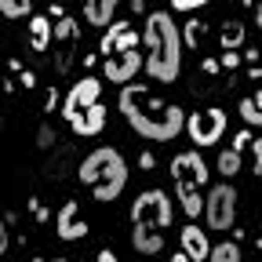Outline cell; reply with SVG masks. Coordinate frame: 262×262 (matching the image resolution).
Instances as JSON below:
<instances>
[{
  "label": "cell",
  "mask_w": 262,
  "mask_h": 262,
  "mask_svg": "<svg viewBox=\"0 0 262 262\" xmlns=\"http://www.w3.org/2000/svg\"><path fill=\"white\" fill-rule=\"evenodd\" d=\"M29 211H33V219H37V222H44V219H51V211L37 201V196H29Z\"/></svg>",
  "instance_id": "obj_29"
},
{
  "label": "cell",
  "mask_w": 262,
  "mask_h": 262,
  "mask_svg": "<svg viewBox=\"0 0 262 262\" xmlns=\"http://www.w3.org/2000/svg\"><path fill=\"white\" fill-rule=\"evenodd\" d=\"M70 160H73V146H62V149H55V157L44 164V175H48V179H62L66 171H70Z\"/></svg>",
  "instance_id": "obj_19"
},
{
  "label": "cell",
  "mask_w": 262,
  "mask_h": 262,
  "mask_svg": "<svg viewBox=\"0 0 262 262\" xmlns=\"http://www.w3.org/2000/svg\"><path fill=\"white\" fill-rule=\"evenodd\" d=\"M135 44H139V33H135V26L120 18V22H110V26H106L98 51H102V55H113V51H127V48H135Z\"/></svg>",
  "instance_id": "obj_11"
},
{
  "label": "cell",
  "mask_w": 262,
  "mask_h": 262,
  "mask_svg": "<svg viewBox=\"0 0 262 262\" xmlns=\"http://www.w3.org/2000/svg\"><path fill=\"white\" fill-rule=\"evenodd\" d=\"M4 251H8V222L0 219V255H4Z\"/></svg>",
  "instance_id": "obj_36"
},
{
  "label": "cell",
  "mask_w": 262,
  "mask_h": 262,
  "mask_svg": "<svg viewBox=\"0 0 262 262\" xmlns=\"http://www.w3.org/2000/svg\"><path fill=\"white\" fill-rule=\"evenodd\" d=\"M139 168H142V171H153V168H157V157H153L149 149H146V153H139Z\"/></svg>",
  "instance_id": "obj_33"
},
{
  "label": "cell",
  "mask_w": 262,
  "mask_h": 262,
  "mask_svg": "<svg viewBox=\"0 0 262 262\" xmlns=\"http://www.w3.org/2000/svg\"><path fill=\"white\" fill-rule=\"evenodd\" d=\"M204 4H211V0H171L175 11H196V8H204Z\"/></svg>",
  "instance_id": "obj_28"
},
{
  "label": "cell",
  "mask_w": 262,
  "mask_h": 262,
  "mask_svg": "<svg viewBox=\"0 0 262 262\" xmlns=\"http://www.w3.org/2000/svg\"><path fill=\"white\" fill-rule=\"evenodd\" d=\"M70 66H73V55H70V51H62V55L55 58V70H58V77H66V73H70Z\"/></svg>",
  "instance_id": "obj_31"
},
{
  "label": "cell",
  "mask_w": 262,
  "mask_h": 262,
  "mask_svg": "<svg viewBox=\"0 0 262 262\" xmlns=\"http://www.w3.org/2000/svg\"><path fill=\"white\" fill-rule=\"evenodd\" d=\"M204 262H241V244L237 241H222V244H211L208 258Z\"/></svg>",
  "instance_id": "obj_22"
},
{
  "label": "cell",
  "mask_w": 262,
  "mask_h": 262,
  "mask_svg": "<svg viewBox=\"0 0 262 262\" xmlns=\"http://www.w3.org/2000/svg\"><path fill=\"white\" fill-rule=\"evenodd\" d=\"M51 4H62V0H51Z\"/></svg>",
  "instance_id": "obj_42"
},
{
  "label": "cell",
  "mask_w": 262,
  "mask_h": 262,
  "mask_svg": "<svg viewBox=\"0 0 262 262\" xmlns=\"http://www.w3.org/2000/svg\"><path fill=\"white\" fill-rule=\"evenodd\" d=\"M58 110H62V120L70 124L80 139H91L106 127V106L102 102H88V106H62L58 102Z\"/></svg>",
  "instance_id": "obj_7"
},
{
  "label": "cell",
  "mask_w": 262,
  "mask_h": 262,
  "mask_svg": "<svg viewBox=\"0 0 262 262\" xmlns=\"http://www.w3.org/2000/svg\"><path fill=\"white\" fill-rule=\"evenodd\" d=\"M241 160H244V157H241L237 149H222V153H219V175L233 179V175L241 171Z\"/></svg>",
  "instance_id": "obj_24"
},
{
  "label": "cell",
  "mask_w": 262,
  "mask_h": 262,
  "mask_svg": "<svg viewBox=\"0 0 262 262\" xmlns=\"http://www.w3.org/2000/svg\"><path fill=\"white\" fill-rule=\"evenodd\" d=\"M171 262H189V258H186L182 251H175V255H171Z\"/></svg>",
  "instance_id": "obj_40"
},
{
  "label": "cell",
  "mask_w": 262,
  "mask_h": 262,
  "mask_svg": "<svg viewBox=\"0 0 262 262\" xmlns=\"http://www.w3.org/2000/svg\"><path fill=\"white\" fill-rule=\"evenodd\" d=\"M146 55H142V73L157 84H175L182 73V37H179V26L168 11H153L146 15L142 26V37Z\"/></svg>",
  "instance_id": "obj_2"
},
{
  "label": "cell",
  "mask_w": 262,
  "mask_h": 262,
  "mask_svg": "<svg viewBox=\"0 0 262 262\" xmlns=\"http://www.w3.org/2000/svg\"><path fill=\"white\" fill-rule=\"evenodd\" d=\"M179 244H182V255L189 258V262H204L208 258V251H211V241H208V233L201 226H182V233H179Z\"/></svg>",
  "instance_id": "obj_12"
},
{
  "label": "cell",
  "mask_w": 262,
  "mask_h": 262,
  "mask_svg": "<svg viewBox=\"0 0 262 262\" xmlns=\"http://www.w3.org/2000/svg\"><path fill=\"white\" fill-rule=\"evenodd\" d=\"M95 262H117V255H113L110 248H102V251H98V258H95Z\"/></svg>",
  "instance_id": "obj_38"
},
{
  "label": "cell",
  "mask_w": 262,
  "mask_h": 262,
  "mask_svg": "<svg viewBox=\"0 0 262 262\" xmlns=\"http://www.w3.org/2000/svg\"><path fill=\"white\" fill-rule=\"evenodd\" d=\"M48 44H51V22H48V15H33L29 18V48L40 55Z\"/></svg>",
  "instance_id": "obj_17"
},
{
  "label": "cell",
  "mask_w": 262,
  "mask_h": 262,
  "mask_svg": "<svg viewBox=\"0 0 262 262\" xmlns=\"http://www.w3.org/2000/svg\"><path fill=\"white\" fill-rule=\"evenodd\" d=\"M175 193H179V204H182L186 219H201V208H204V196L196 193V189H189V186H175Z\"/></svg>",
  "instance_id": "obj_20"
},
{
  "label": "cell",
  "mask_w": 262,
  "mask_h": 262,
  "mask_svg": "<svg viewBox=\"0 0 262 262\" xmlns=\"http://www.w3.org/2000/svg\"><path fill=\"white\" fill-rule=\"evenodd\" d=\"M102 98V84L98 77H80L70 91H66V102L62 106H88V102H98Z\"/></svg>",
  "instance_id": "obj_13"
},
{
  "label": "cell",
  "mask_w": 262,
  "mask_h": 262,
  "mask_svg": "<svg viewBox=\"0 0 262 262\" xmlns=\"http://www.w3.org/2000/svg\"><path fill=\"white\" fill-rule=\"evenodd\" d=\"M102 73H106L110 84H127V80H135V77L142 73V51H139V48H127V51L106 55Z\"/></svg>",
  "instance_id": "obj_9"
},
{
  "label": "cell",
  "mask_w": 262,
  "mask_h": 262,
  "mask_svg": "<svg viewBox=\"0 0 262 262\" xmlns=\"http://www.w3.org/2000/svg\"><path fill=\"white\" fill-rule=\"evenodd\" d=\"M248 142H251V131L244 127V131H237V135H233V146H229V149H237V153H244V149H248Z\"/></svg>",
  "instance_id": "obj_30"
},
{
  "label": "cell",
  "mask_w": 262,
  "mask_h": 262,
  "mask_svg": "<svg viewBox=\"0 0 262 262\" xmlns=\"http://www.w3.org/2000/svg\"><path fill=\"white\" fill-rule=\"evenodd\" d=\"M88 229H91V226L80 219L77 201H66L62 211L55 215V233H58V241H80V237H88Z\"/></svg>",
  "instance_id": "obj_10"
},
{
  "label": "cell",
  "mask_w": 262,
  "mask_h": 262,
  "mask_svg": "<svg viewBox=\"0 0 262 262\" xmlns=\"http://www.w3.org/2000/svg\"><path fill=\"white\" fill-rule=\"evenodd\" d=\"M251 171L262 175V142L258 139H251Z\"/></svg>",
  "instance_id": "obj_27"
},
{
  "label": "cell",
  "mask_w": 262,
  "mask_h": 262,
  "mask_svg": "<svg viewBox=\"0 0 262 262\" xmlns=\"http://www.w3.org/2000/svg\"><path fill=\"white\" fill-rule=\"evenodd\" d=\"M237 186H229V182H222V186H215V189H208V196H204V208H201V215H204V222H208V229H215V233H222V229H229L237 222Z\"/></svg>",
  "instance_id": "obj_5"
},
{
  "label": "cell",
  "mask_w": 262,
  "mask_h": 262,
  "mask_svg": "<svg viewBox=\"0 0 262 262\" xmlns=\"http://www.w3.org/2000/svg\"><path fill=\"white\" fill-rule=\"evenodd\" d=\"M77 179L84 186H91V196L98 204H113L117 196L124 193L127 186V160L120 157V149L113 146H102V149H91L80 168H77Z\"/></svg>",
  "instance_id": "obj_3"
},
{
  "label": "cell",
  "mask_w": 262,
  "mask_h": 262,
  "mask_svg": "<svg viewBox=\"0 0 262 262\" xmlns=\"http://www.w3.org/2000/svg\"><path fill=\"white\" fill-rule=\"evenodd\" d=\"M244 40H248V26H244L241 18H226V22L219 26V44H222L226 51H237Z\"/></svg>",
  "instance_id": "obj_16"
},
{
  "label": "cell",
  "mask_w": 262,
  "mask_h": 262,
  "mask_svg": "<svg viewBox=\"0 0 262 262\" xmlns=\"http://www.w3.org/2000/svg\"><path fill=\"white\" fill-rule=\"evenodd\" d=\"M131 222L135 226H149V229H168L175 222V208L171 196L164 189H142L131 204Z\"/></svg>",
  "instance_id": "obj_4"
},
{
  "label": "cell",
  "mask_w": 262,
  "mask_h": 262,
  "mask_svg": "<svg viewBox=\"0 0 262 262\" xmlns=\"http://www.w3.org/2000/svg\"><path fill=\"white\" fill-rule=\"evenodd\" d=\"M51 262H66V258H51Z\"/></svg>",
  "instance_id": "obj_41"
},
{
  "label": "cell",
  "mask_w": 262,
  "mask_h": 262,
  "mask_svg": "<svg viewBox=\"0 0 262 262\" xmlns=\"http://www.w3.org/2000/svg\"><path fill=\"white\" fill-rule=\"evenodd\" d=\"M211 171H208V160L196 153V149H186L171 160V182L175 186H189V189H201L208 186Z\"/></svg>",
  "instance_id": "obj_8"
},
{
  "label": "cell",
  "mask_w": 262,
  "mask_h": 262,
  "mask_svg": "<svg viewBox=\"0 0 262 262\" xmlns=\"http://www.w3.org/2000/svg\"><path fill=\"white\" fill-rule=\"evenodd\" d=\"M226 127H229V120H226L222 106H201V110H193L189 120L182 124V131H189V139L201 149L204 146H219V139L226 135Z\"/></svg>",
  "instance_id": "obj_6"
},
{
  "label": "cell",
  "mask_w": 262,
  "mask_h": 262,
  "mask_svg": "<svg viewBox=\"0 0 262 262\" xmlns=\"http://www.w3.org/2000/svg\"><path fill=\"white\" fill-rule=\"evenodd\" d=\"M204 73H208V77L219 73V58H204Z\"/></svg>",
  "instance_id": "obj_37"
},
{
  "label": "cell",
  "mask_w": 262,
  "mask_h": 262,
  "mask_svg": "<svg viewBox=\"0 0 262 262\" xmlns=\"http://www.w3.org/2000/svg\"><path fill=\"white\" fill-rule=\"evenodd\" d=\"M22 73V88H37V73L33 70H18Z\"/></svg>",
  "instance_id": "obj_35"
},
{
  "label": "cell",
  "mask_w": 262,
  "mask_h": 262,
  "mask_svg": "<svg viewBox=\"0 0 262 262\" xmlns=\"http://www.w3.org/2000/svg\"><path fill=\"white\" fill-rule=\"evenodd\" d=\"M80 37V22L73 15H58V22L51 26V40H62V44H70Z\"/></svg>",
  "instance_id": "obj_18"
},
{
  "label": "cell",
  "mask_w": 262,
  "mask_h": 262,
  "mask_svg": "<svg viewBox=\"0 0 262 262\" xmlns=\"http://www.w3.org/2000/svg\"><path fill=\"white\" fill-rule=\"evenodd\" d=\"M33 11V0H0V15L4 18H22V15H29Z\"/></svg>",
  "instance_id": "obj_25"
},
{
  "label": "cell",
  "mask_w": 262,
  "mask_h": 262,
  "mask_svg": "<svg viewBox=\"0 0 262 262\" xmlns=\"http://www.w3.org/2000/svg\"><path fill=\"white\" fill-rule=\"evenodd\" d=\"M117 102H120V113L131 124V131L142 135L146 142H171V139L182 135V124H186L182 106L157 98L146 84H135V80L120 84Z\"/></svg>",
  "instance_id": "obj_1"
},
{
  "label": "cell",
  "mask_w": 262,
  "mask_h": 262,
  "mask_svg": "<svg viewBox=\"0 0 262 262\" xmlns=\"http://www.w3.org/2000/svg\"><path fill=\"white\" fill-rule=\"evenodd\" d=\"M117 4H120V0H84V18H88V26H98V29L110 26Z\"/></svg>",
  "instance_id": "obj_15"
},
{
  "label": "cell",
  "mask_w": 262,
  "mask_h": 262,
  "mask_svg": "<svg viewBox=\"0 0 262 262\" xmlns=\"http://www.w3.org/2000/svg\"><path fill=\"white\" fill-rule=\"evenodd\" d=\"M44 98H48V102H44V110H58V98H62V95H58L55 88H48V91H44Z\"/></svg>",
  "instance_id": "obj_34"
},
{
  "label": "cell",
  "mask_w": 262,
  "mask_h": 262,
  "mask_svg": "<svg viewBox=\"0 0 262 262\" xmlns=\"http://www.w3.org/2000/svg\"><path fill=\"white\" fill-rule=\"evenodd\" d=\"M131 11H146V0H131Z\"/></svg>",
  "instance_id": "obj_39"
},
{
  "label": "cell",
  "mask_w": 262,
  "mask_h": 262,
  "mask_svg": "<svg viewBox=\"0 0 262 262\" xmlns=\"http://www.w3.org/2000/svg\"><path fill=\"white\" fill-rule=\"evenodd\" d=\"M219 66H222V70H237V66H241V55H237V51H222V62H219Z\"/></svg>",
  "instance_id": "obj_32"
},
{
  "label": "cell",
  "mask_w": 262,
  "mask_h": 262,
  "mask_svg": "<svg viewBox=\"0 0 262 262\" xmlns=\"http://www.w3.org/2000/svg\"><path fill=\"white\" fill-rule=\"evenodd\" d=\"M237 110H241L244 124H251V127H262V91H255L251 98H241V102H237Z\"/></svg>",
  "instance_id": "obj_21"
},
{
  "label": "cell",
  "mask_w": 262,
  "mask_h": 262,
  "mask_svg": "<svg viewBox=\"0 0 262 262\" xmlns=\"http://www.w3.org/2000/svg\"><path fill=\"white\" fill-rule=\"evenodd\" d=\"M204 33H208V26H204L201 18H189V22H186V29L179 33V37H182V44H189V48H201Z\"/></svg>",
  "instance_id": "obj_23"
},
{
  "label": "cell",
  "mask_w": 262,
  "mask_h": 262,
  "mask_svg": "<svg viewBox=\"0 0 262 262\" xmlns=\"http://www.w3.org/2000/svg\"><path fill=\"white\" fill-rule=\"evenodd\" d=\"M131 248H135L139 255H160L164 229H149V226H135V222H131Z\"/></svg>",
  "instance_id": "obj_14"
},
{
  "label": "cell",
  "mask_w": 262,
  "mask_h": 262,
  "mask_svg": "<svg viewBox=\"0 0 262 262\" xmlns=\"http://www.w3.org/2000/svg\"><path fill=\"white\" fill-rule=\"evenodd\" d=\"M37 146H40V149H51V146H55V127L44 124V127L37 131Z\"/></svg>",
  "instance_id": "obj_26"
}]
</instances>
